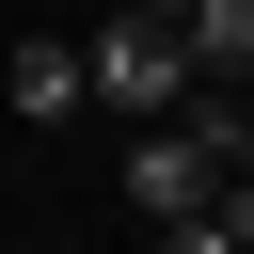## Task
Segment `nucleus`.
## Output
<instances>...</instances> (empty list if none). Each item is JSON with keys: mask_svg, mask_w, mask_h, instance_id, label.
<instances>
[{"mask_svg": "<svg viewBox=\"0 0 254 254\" xmlns=\"http://www.w3.org/2000/svg\"><path fill=\"white\" fill-rule=\"evenodd\" d=\"M79 95H95V111H175V95H190V48H175L159 16H111V32L79 48Z\"/></svg>", "mask_w": 254, "mask_h": 254, "instance_id": "2", "label": "nucleus"}, {"mask_svg": "<svg viewBox=\"0 0 254 254\" xmlns=\"http://www.w3.org/2000/svg\"><path fill=\"white\" fill-rule=\"evenodd\" d=\"M175 48H190V79H238L254 64V0H175Z\"/></svg>", "mask_w": 254, "mask_h": 254, "instance_id": "4", "label": "nucleus"}, {"mask_svg": "<svg viewBox=\"0 0 254 254\" xmlns=\"http://www.w3.org/2000/svg\"><path fill=\"white\" fill-rule=\"evenodd\" d=\"M0 95H16L32 127H64V111H79V48H64V32H16V64H0Z\"/></svg>", "mask_w": 254, "mask_h": 254, "instance_id": "3", "label": "nucleus"}, {"mask_svg": "<svg viewBox=\"0 0 254 254\" xmlns=\"http://www.w3.org/2000/svg\"><path fill=\"white\" fill-rule=\"evenodd\" d=\"M159 254H254V175H222L206 206H175V222H159Z\"/></svg>", "mask_w": 254, "mask_h": 254, "instance_id": "5", "label": "nucleus"}, {"mask_svg": "<svg viewBox=\"0 0 254 254\" xmlns=\"http://www.w3.org/2000/svg\"><path fill=\"white\" fill-rule=\"evenodd\" d=\"M222 175H254V159H238V143H206L190 111H143V143H127V206H143V222H175V206H206Z\"/></svg>", "mask_w": 254, "mask_h": 254, "instance_id": "1", "label": "nucleus"}]
</instances>
